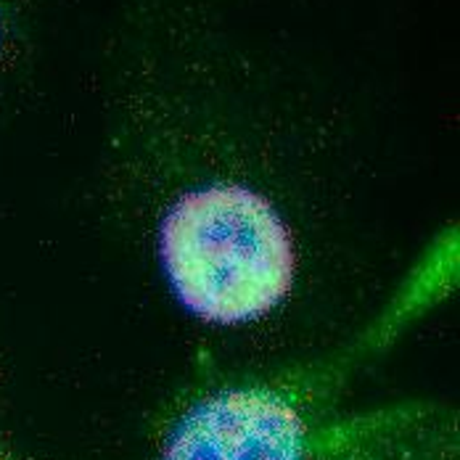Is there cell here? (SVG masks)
I'll list each match as a JSON object with an SVG mask.
<instances>
[{
    "instance_id": "1",
    "label": "cell",
    "mask_w": 460,
    "mask_h": 460,
    "mask_svg": "<svg viewBox=\"0 0 460 460\" xmlns=\"http://www.w3.org/2000/svg\"><path fill=\"white\" fill-rule=\"evenodd\" d=\"M159 257L175 299L217 325L265 318L296 273L288 226L262 193L238 183L183 193L162 220Z\"/></svg>"
},
{
    "instance_id": "2",
    "label": "cell",
    "mask_w": 460,
    "mask_h": 460,
    "mask_svg": "<svg viewBox=\"0 0 460 460\" xmlns=\"http://www.w3.org/2000/svg\"><path fill=\"white\" fill-rule=\"evenodd\" d=\"M313 431L273 386H230L190 405L159 460H310Z\"/></svg>"
},
{
    "instance_id": "3",
    "label": "cell",
    "mask_w": 460,
    "mask_h": 460,
    "mask_svg": "<svg viewBox=\"0 0 460 460\" xmlns=\"http://www.w3.org/2000/svg\"><path fill=\"white\" fill-rule=\"evenodd\" d=\"M310 460H458L456 413L411 402L358 415L313 434Z\"/></svg>"
},
{
    "instance_id": "4",
    "label": "cell",
    "mask_w": 460,
    "mask_h": 460,
    "mask_svg": "<svg viewBox=\"0 0 460 460\" xmlns=\"http://www.w3.org/2000/svg\"><path fill=\"white\" fill-rule=\"evenodd\" d=\"M11 35H13V11H11V0H0V56L5 53V48L11 46Z\"/></svg>"
}]
</instances>
